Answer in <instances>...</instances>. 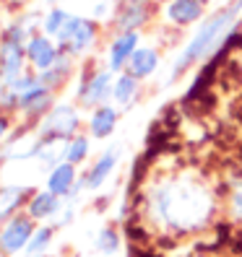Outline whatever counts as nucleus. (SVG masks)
Returning <instances> with one entry per match:
<instances>
[{
  "mask_svg": "<svg viewBox=\"0 0 242 257\" xmlns=\"http://www.w3.org/2000/svg\"><path fill=\"white\" fill-rule=\"evenodd\" d=\"M148 213L170 231H195L214 216V195L190 174H180L154 185L148 192Z\"/></svg>",
  "mask_w": 242,
  "mask_h": 257,
  "instance_id": "1",
  "label": "nucleus"
},
{
  "mask_svg": "<svg viewBox=\"0 0 242 257\" xmlns=\"http://www.w3.org/2000/svg\"><path fill=\"white\" fill-rule=\"evenodd\" d=\"M239 13H242V0H232V3L224 6L221 11L211 13V16L198 26V32L188 39V44L183 47V52L177 55L167 83L177 81L180 75H183L185 70H190L195 63H201V60L211 57L216 50H221V44L226 42V37H229L234 29H237Z\"/></svg>",
  "mask_w": 242,
  "mask_h": 257,
  "instance_id": "2",
  "label": "nucleus"
},
{
  "mask_svg": "<svg viewBox=\"0 0 242 257\" xmlns=\"http://www.w3.org/2000/svg\"><path fill=\"white\" fill-rule=\"evenodd\" d=\"M78 127H81L78 109L70 107V104H55L42 117L39 138L42 141H70L73 135H78Z\"/></svg>",
  "mask_w": 242,
  "mask_h": 257,
  "instance_id": "3",
  "label": "nucleus"
},
{
  "mask_svg": "<svg viewBox=\"0 0 242 257\" xmlns=\"http://www.w3.org/2000/svg\"><path fill=\"white\" fill-rule=\"evenodd\" d=\"M94 39H97V24L84 16H70L63 32L55 37V42L65 55H84L94 44Z\"/></svg>",
  "mask_w": 242,
  "mask_h": 257,
  "instance_id": "4",
  "label": "nucleus"
},
{
  "mask_svg": "<svg viewBox=\"0 0 242 257\" xmlns=\"http://www.w3.org/2000/svg\"><path fill=\"white\" fill-rule=\"evenodd\" d=\"M37 226L34 218H29L26 213H16L0 226V254L13 257L29 247V239L34 236Z\"/></svg>",
  "mask_w": 242,
  "mask_h": 257,
  "instance_id": "5",
  "label": "nucleus"
},
{
  "mask_svg": "<svg viewBox=\"0 0 242 257\" xmlns=\"http://www.w3.org/2000/svg\"><path fill=\"white\" fill-rule=\"evenodd\" d=\"M44 190L55 192L57 198H75L81 190H86V185H84V179L75 177V166L63 161V164H57V166L50 169L47 182H44Z\"/></svg>",
  "mask_w": 242,
  "mask_h": 257,
  "instance_id": "6",
  "label": "nucleus"
},
{
  "mask_svg": "<svg viewBox=\"0 0 242 257\" xmlns=\"http://www.w3.org/2000/svg\"><path fill=\"white\" fill-rule=\"evenodd\" d=\"M24 63H26V44L3 37V44H0V81L8 86L19 75H24Z\"/></svg>",
  "mask_w": 242,
  "mask_h": 257,
  "instance_id": "7",
  "label": "nucleus"
},
{
  "mask_svg": "<svg viewBox=\"0 0 242 257\" xmlns=\"http://www.w3.org/2000/svg\"><path fill=\"white\" fill-rule=\"evenodd\" d=\"M60 57H63V50H60V44L52 42V37H47V34H34L26 42V60L39 73L50 70Z\"/></svg>",
  "mask_w": 242,
  "mask_h": 257,
  "instance_id": "8",
  "label": "nucleus"
},
{
  "mask_svg": "<svg viewBox=\"0 0 242 257\" xmlns=\"http://www.w3.org/2000/svg\"><path fill=\"white\" fill-rule=\"evenodd\" d=\"M112 70H97L92 73L89 78L84 81L81 86V94H78V101L84 104V107H102L104 101H107L112 96Z\"/></svg>",
  "mask_w": 242,
  "mask_h": 257,
  "instance_id": "9",
  "label": "nucleus"
},
{
  "mask_svg": "<svg viewBox=\"0 0 242 257\" xmlns=\"http://www.w3.org/2000/svg\"><path fill=\"white\" fill-rule=\"evenodd\" d=\"M138 42H141V34L138 32H117V37L112 39L110 44V55H107V68L112 73H120L125 70L133 52L138 50Z\"/></svg>",
  "mask_w": 242,
  "mask_h": 257,
  "instance_id": "10",
  "label": "nucleus"
},
{
  "mask_svg": "<svg viewBox=\"0 0 242 257\" xmlns=\"http://www.w3.org/2000/svg\"><path fill=\"white\" fill-rule=\"evenodd\" d=\"M151 16V0H125L117 8L115 26L117 32H138Z\"/></svg>",
  "mask_w": 242,
  "mask_h": 257,
  "instance_id": "11",
  "label": "nucleus"
},
{
  "mask_svg": "<svg viewBox=\"0 0 242 257\" xmlns=\"http://www.w3.org/2000/svg\"><path fill=\"white\" fill-rule=\"evenodd\" d=\"M19 109L29 117H44L52 109V88H47L42 81L19 94Z\"/></svg>",
  "mask_w": 242,
  "mask_h": 257,
  "instance_id": "12",
  "label": "nucleus"
},
{
  "mask_svg": "<svg viewBox=\"0 0 242 257\" xmlns=\"http://www.w3.org/2000/svg\"><path fill=\"white\" fill-rule=\"evenodd\" d=\"M117 161H120V148H117V146L104 151V154H102L92 166H89V172L84 174V185H86V190H99V187L110 179V174L115 172Z\"/></svg>",
  "mask_w": 242,
  "mask_h": 257,
  "instance_id": "13",
  "label": "nucleus"
},
{
  "mask_svg": "<svg viewBox=\"0 0 242 257\" xmlns=\"http://www.w3.org/2000/svg\"><path fill=\"white\" fill-rule=\"evenodd\" d=\"M60 200L63 198H57V195L50 192V190L34 192L32 198H29V203H26V216L34 218V221H50V218H55L60 210H63Z\"/></svg>",
  "mask_w": 242,
  "mask_h": 257,
  "instance_id": "14",
  "label": "nucleus"
},
{
  "mask_svg": "<svg viewBox=\"0 0 242 257\" xmlns=\"http://www.w3.org/2000/svg\"><path fill=\"white\" fill-rule=\"evenodd\" d=\"M164 13H167V21L175 26H193L203 19V3H198V0H170Z\"/></svg>",
  "mask_w": 242,
  "mask_h": 257,
  "instance_id": "15",
  "label": "nucleus"
},
{
  "mask_svg": "<svg viewBox=\"0 0 242 257\" xmlns=\"http://www.w3.org/2000/svg\"><path fill=\"white\" fill-rule=\"evenodd\" d=\"M117 109L112 107V104H102V107H97L92 112V119H89V133L94 135V138H110V135L115 133L117 127Z\"/></svg>",
  "mask_w": 242,
  "mask_h": 257,
  "instance_id": "16",
  "label": "nucleus"
},
{
  "mask_svg": "<svg viewBox=\"0 0 242 257\" xmlns=\"http://www.w3.org/2000/svg\"><path fill=\"white\" fill-rule=\"evenodd\" d=\"M156 68H159V52L151 50V47H138V50L133 52L125 73H130L133 78L143 81V78H148V75H154Z\"/></svg>",
  "mask_w": 242,
  "mask_h": 257,
  "instance_id": "17",
  "label": "nucleus"
},
{
  "mask_svg": "<svg viewBox=\"0 0 242 257\" xmlns=\"http://www.w3.org/2000/svg\"><path fill=\"white\" fill-rule=\"evenodd\" d=\"M29 187H19V185H11V187H3L0 190V221H8L16 216V210L21 205H26L29 200Z\"/></svg>",
  "mask_w": 242,
  "mask_h": 257,
  "instance_id": "18",
  "label": "nucleus"
},
{
  "mask_svg": "<svg viewBox=\"0 0 242 257\" xmlns=\"http://www.w3.org/2000/svg\"><path fill=\"white\" fill-rule=\"evenodd\" d=\"M138 91H141V81L133 78L130 73H120L115 78V86H112V99L120 107H130L138 99Z\"/></svg>",
  "mask_w": 242,
  "mask_h": 257,
  "instance_id": "19",
  "label": "nucleus"
},
{
  "mask_svg": "<svg viewBox=\"0 0 242 257\" xmlns=\"http://www.w3.org/2000/svg\"><path fill=\"white\" fill-rule=\"evenodd\" d=\"M68 73H70V55H65V52H63V57H60L50 70L39 73V81H42L44 86H47V88H52V91H55L57 86H63V83H65Z\"/></svg>",
  "mask_w": 242,
  "mask_h": 257,
  "instance_id": "20",
  "label": "nucleus"
},
{
  "mask_svg": "<svg viewBox=\"0 0 242 257\" xmlns=\"http://www.w3.org/2000/svg\"><path fill=\"white\" fill-rule=\"evenodd\" d=\"M86 156H89V138H86V135H73L70 141H65V146H63V161L75 166V164H84Z\"/></svg>",
  "mask_w": 242,
  "mask_h": 257,
  "instance_id": "21",
  "label": "nucleus"
},
{
  "mask_svg": "<svg viewBox=\"0 0 242 257\" xmlns=\"http://www.w3.org/2000/svg\"><path fill=\"white\" fill-rule=\"evenodd\" d=\"M70 16H73V13H68V11H63V8H50L47 16L42 19V32L55 39L60 32H63V26L68 24Z\"/></svg>",
  "mask_w": 242,
  "mask_h": 257,
  "instance_id": "22",
  "label": "nucleus"
},
{
  "mask_svg": "<svg viewBox=\"0 0 242 257\" xmlns=\"http://www.w3.org/2000/svg\"><path fill=\"white\" fill-rule=\"evenodd\" d=\"M117 247H120V234L112 229V226H107V229H102L99 234H97V239H94V249L99 252V254H115L117 252Z\"/></svg>",
  "mask_w": 242,
  "mask_h": 257,
  "instance_id": "23",
  "label": "nucleus"
},
{
  "mask_svg": "<svg viewBox=\"0 0 242 257\" xmlns=\"http://www.w3.org/2000/svg\"><path fill=\"white\" fill-rule=\"evenodd\" d=\"M50 241H52V229H50V226H44V229H37L34 236L29 239V247H26L29 257H39V254H44V249L50 247Z\"/></svg>",
  "mask_w": 242,
  "mask_h": 257,
  "instance_id": "24",
  "label": "nucleus"
},
{
  "mask_svg": "<svg viewBox=\"0 0 242 257\" xmlns=\"http://www.w3.org/2000/svg\"><path fill=\"white\" fill-rule=\"evenodd\" d=\"M229 210L237 221H242V179H234L229 187Z\"/></svg>",
  "mask_w": 242,
  "mask_h": 257,
  "instance_id": "25",
  "label": "nucleus"
},
{
  "mask_svg": "<svg viewBox=\"0 0 242 257\" xmlns=\"http://www.w3.org/2000/svg\"><path fill=\"white\" fill-rule=\"evenodd\" d=\"M8 127H11V122H8V117H3V114H0V141H3L6 135H8Z\"/></svg>",
  "mask_w": 242,
  "mask_h": 257,
  "instance_id": "26",
  "label": "nucleus"
},
{
  "mask_svg": "<svg viewBox=\"0 0 242 257\" xmlns=\"http://www.w3.org/2000/svg\"><path fill=\"white\" fill-rule=\"evenodd\" d=\"M3 37H6V32H3V26H0V44H3Z\"/></svg>",
  "mask_w": 242,
  "mask_h": 257,
  "instance_id": "27",
  "label": "nucleus"
},
{
  "mask_svg": "<svg viewBox=\"0 0 242 257\" xmlns=\"http://www.w3.org/2000/svg\"><path fill=\"white\" fill-rule=\"evenodd\" d=\"M198 3H203V6H208V3H211V0H198Z\"/></svg>",
  "mask_w": 242,
  "mask_h": 257,
  "instance_id": "28",
  "label": "nucleus"
},
{
  "mask_svg": "<svg viewBox=\"0 0 242 257\" xmlns=\"http://www.w3.org/2000/svg\"><path fill=\"white\" fill-rule=\"evenodd\" d=\"M55 3H63V0H55Z\"/></svg>",
  "mask_w": 242,
  "mask_h": 257,
  "instance_id": "29",
  "label": "nucleus"
},
{
  "mask_svg": "<svg viewBox=\"0 0 242 257\" xmlns=\"http://www.w3.org/2000/svg\"><path fill=\"white\" fill-rule=\"evenodd\" d=\"M39 257H44V254H39Z\"/></svg>",
  "mask_w": 242,
  "mask_h": 257,
  "instance_id": "30",
  "label": "nucleus"
}]
</instances>
